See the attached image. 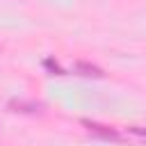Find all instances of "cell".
Listing matches in <instances>:
<instances>
[{
  "mask_svg": "<svg viewBox=\"0 0 146 146\" xmlns=\"http://www.w3.org/2000/svg\"><path fill=\"white\" fill-rule=\"evenodd\" d=\"M75 71L82 73V75H87V78H103V71L98 66H91V64H84V62H78Z\"/></svg>",
  "mask_w": 146,
  "mask_h": 146,
  "instance_id": "6da1fadb",
  "label": "cell"
},
{
  "mask_svg": "<svg viewBox=\"0 0 146 146\" xmlns=\"http://www.w3.org/2000/svg\"><path fill=\"white\" fill-rule=\"evenodd\" d=\"M9 107H11L14 112H39V107H41V105L23 103V100H11V103H9Z\"/></svg>",
  "mask_w": 146,
  "mask_h": 146,
  "instance_id": "3957f363",
  "label": "cell"
},
{
  "mask_svg": "<svg viewBox=\"0 0 146 146\" xmlns=\"http://www.w3.org/2000/svg\"><path fill=\"white\" fill-rule=\"evenodd\" d=\"M87 128H89L94 135H100V137H105V139H116V137H119L114 130H110V128H105V125H98V123H87Z\"/></svg>",
  "mask_w": 146,
  "mask_h": 146,
  "instance_id": "7a4b0ae2",
  "label": "cell"
},
{
  "mask_svg": "<svg viewBox=\"0 0 146 146\" xmlns=\"http://www.w3.org/2000/svg\"><path fill=\"white\" fill-rule=\"evenodd\" d=\"M130 132L137 137H146V128H130Z\"/></svg>",
  "mask_w": 146,
  "mask_h": 146,
  "instance_id": "277c9868",
  "label": "cell"
}]
</instances>
